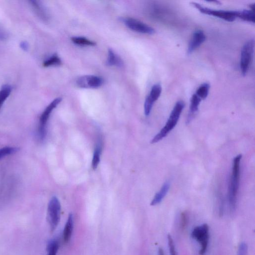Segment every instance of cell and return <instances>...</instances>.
I'll return each instance as SVG.
<instances>
[{
    "label": "cell",
    "mask_w": 255,
    "mask_h": 255,
    "mask_svg": "<svg viewBox=\"0 0 255 255\" xmlns=\"http://www.w3.org/2000/svg\"><path fill=\"white\" fill-rule=\"evenodd\" d=\"M184 106L185 104L183 101H179L176 102L166 124L160 131L154 136L151 140V143H156L162 139L175 127Z\"/></svg>",
    "instance_id": "cell-2"
},
{
    "label": "cell",
    "mask_w": 255,
    "mask_h": 255,
    "mask_svg": "<svg viewBox=\"0 0 255 255\" xmlns=\"http://www.w3.org/2000/svg\"><path fill=\"white\" fill-rule=\"evenodd\" d=\"M255 11L245 9L242 11H240L239 17L243 20L255 23Z\"/></svg>",
    "instance_id": "cell-21"
},
{
    "label": "cell",
    "mask_w": 255,
    "mask_h": 255,
    "mask_svg": "<svg viewBox=\"0 0 255 255\" xmlns=\"http://www.w3.org/2000/svg\"><path fill=\"white\" fill-rule=\"evenodd\" d=\"M167 240L170 255H177L173 239L169 234L167 235Z\"/></svg>",
    "instance_id": "cell-26"
},
{
    "label": "cell",
    "mask_w": 255,
    "mask_h": 255,
    "mask_svg": "<svg viewBox=\"0 0 255 255\" xmlns=\"http://www.w3.org/2000/svg\"><path fill=\"white\" fill-rule=\"evenodd\" d=\"M62 99L58 97L54 99L45 108L39 119L38 127V136L40 139L43 140L46 134V125L52 111L61 102Z\"/></svg>",
    "instance_id": "cell-6"
},
{
    "label": "cell",
    "mask_w": 255,
    "mask_h": 255,
    "mask_svg": "<svg viewBox=\"0 0 255 255\" xmlns=\"http://www.w3.org/2000/svg\"><path fill=\"white\" fill-rule=\"evenodd\" d=\"M242 155L238 154L233 160L232 175L230 177L228 199L230 211L234 212L236 208L240 177V163Z\"/></svg>",
    "instance_id": "cell-1"
},
{
    "label": "cell",
    "mask_w": 255,
    "mask_h": 255,
    "mask_svg": "<svg viewBox=\"0 0 255 255\" xmlns=\"http://www.w3.org/2000/svg\"><path fill=\"white\" fill-rule=\"evenodd\" d=\"M19 148L16 147L6 146L0 149V158L16 152Z\"/></svg>",
    "instance_id": "cell-24"
},
{
    "label": "cell",
    "mask_w": 255,
    "mask_h": 255,
    "mask_svg": "<svg viewBox=\"0 0 255 255\" xmlns=\"http://www.w3.org/2000/svg\"><path fill=\"white\" fill-rule=\"evenodd\" d=\"M19 46L23 51H26L29 48V44L26 41H22L19 44Z\"/></svg>",
    "instance_id": "cell-28"
},
{
    "label": "cell",
    "mask_w": 255,
    "mask_h": 255,
    "mask_svg": "<svg viewBox=\"0 0 255 255\" xmlns=\"http://www.w3.org/2000/svg\"><path fill=\"white\" fill-rule=\"evenodd\" d=\"M62 64V61L59 57L56 54H54L49 58L45 60L43 63V66L45 67L49 66H59Z\"/></svg>",
    "instance_id": "cell-20"
},
{
    "label": "cell",
    "mask_w": 255,
    "mask_h": 255,
    "mask_svg": "<svg viewBox=\"0 0 255 255\" xmlns=\"http://www.w3.org/2000/svg\"><path fill=\"white\" fill-rule=\"evenodd\" d=\"M170 186V183L168 181L165 182L160 190L154 195L150 203V205L155 206L160 203L167 193Z\"/></svg>",
    "instance_id": "cell-14"
},
{
    "label": "cell",
    "mask_w": 255,
    "mask_h": 255,
    "mask_svg": "<svg viewBox=\"0 0 255 255\" xmlns=\"http://www.w3.org/2000/svg\"><path fill=\"white\" fill-rule=\"evenodd\" d=\"M191 236L200 245V255H204L206 253L209 239V228L207 224H203L195 227Z\"/></svg>",
    "instance_id": "cell-4"
},
{
    "label": "cell",
    "mask_w": 255,
    "mask_h": 255,
    "mask_svg": "<svg viewBox=\"0 0 255 255\" xmlns=\"http://www.w3.org/2000/svg\"><path fill=\"white\" fill-rule=\"evenodd\" d=\"M101 152V145H97L93 156L92 161V167L93 170H96L98 166L100 159V154Z\"/></svg>",
    "instance_id": "cell-22"
},
{
    "label": "cell",
    "mask_w": 255,
    "mask_h": 255,
    "mask_svg": "<svg viewBox=\"0 0 255 255\" xmlns=\"http://www.w3.org/2000/svg\"><path fill=\"white\" fill-rule=\"evenodd\" d=\"M106 63L108 66H115L118 67H122L124 65L122 59L111 49L108 50Z\"/></svg>",
    "instance_id": "cell-15"
},
{
    "label": "cell",
    "mask_w": 255,
    "mask_h": 255,
    "mask_svg": "<svg viewBox=\"0 0 255 255\" xmlns=\"http://www.w3.org/2000/svg\"><path fill=\"white\" fill-rule=\"evenodd\" d=\"M61 205L58 198L53 196L49 202L47 218L51 231L55 229L60 219Z\"/></svg>",
    "instance_id": "cell-7"
},
{
    "label": "cell",
    "mask_w": 255,
    "mask_h": 255,
    "mask_svg": "<svg viewBox=\"0 0 255 255\" xmlns=\"http://www.w3.org/2000/svg\"><path fill=\"white\" fill-rule=\"evenodd\" d=\"M201 100L195 93L192 96L190 100L189 111L187 118V124H189L194 117L195 115L198 110L199 106Z\"/></svg>",
    "instance_id": "cell-13"
},
{
    "label": "cell",
    "mask_w": 255,
    "mask_h": 255,
    "mask_svg": "<svg viewBox=\"0 0 255 255\" xmlns=\"http://www.w3.org/2000/svg\"><path fill=\"white\" fill-rule=\"evenodd\" d=\"M7 38V34L2 30L0 29V39L5 40Z\"/></svg>",
    "instance_id": "cell-29"
},
{
    "label": "cell",
    "mask_w": 255,
    "mask_h": 255,
    "mask_svg": "<svg viewBox=\"0 0 255 255\" xmlns=\"http://www.w3.org/2000/svg\"><path fill=\"white\" fill-rule=\"evenodd\" d=\"M188 215L186 212H183L180 216V225L182 230H184L187 225L188 222Z\"/></svg>",
    "instance_id": "cell-25"
},
{
    "label": "cell",
    "mask_w": 255,
    "mask_h": 255,
    "mask_svg": "<svg viewBox=\"0 0 255 255\" xmlns=\"http://www.w3.org/2000/svg\"><path fill=\"white\" fill-rule=\"evenodd\" d=\"M120 20L128 28L137 32L151 35L155 30L145 23L131 17H121Z\"/></svg>",
    "instance_id": "cell-8"
},
{
    "label": "cell",
    "mask_w": 255,
    "mask_h": 255,
    "mask_svg": "<svg viewBox=\"0 0 255 255\" xmlns=\"http://www.w3.org/2000/svg\"><path fill=\"white\" fill-rule=\"evenodd\" d=\"M59 248V244L55 240L50 241L47 247V255H56Z\"/></svg>",
    "instance_id": "cell-23"
},
{
    "label": "cell",
    "mask_w": 255,
    "mask_h": 255,
    "mask_svg": "<svg viewBox=\"0 0 255 255\" xmlns=\"http://www.w3.org/2000/svg\"><path fill=\"white\" fill-rule=\"evenodd\" d=\"M255 47V41L250 39L242 47L241 54L240 68L243 76H245L251 65Z\"/></svg>",
    "instance_id": "cell-5"
},
{
    "label": "cell",
    "mask_w": 255,
    "mask_h": 255,
    "mask_svg": "<svg viewBox=\"0 0 255 255\" xmlns=\"http://www.w3.org/2000/svg\"><path fill=\"white\" fill-rule=\"evenodd\" d=\"M71 41L75 44L81 46H93L96 45V43L94 41L81 36L72 37L71 38Z\"/></svg>",
    "instance_id": "cell-17"
},
{
    "label": "cell",
    "mask_w": 255,
    "mask_h": 255,
    "mask_svg": "<svg viewBox=\"0 0 255 255\" xmlns=\"http://www.w3.org/2000/svg\"><path fill=\"white\" fill-rule=\"evenodd\" d=\"M161 91L162 87L159 84H154L152 87L144 102V111L145 116H148L150 114L153 105L160 97Z\"/></svg>",
    "instance_id": "cell-9"
},
{
    "label": "cell",
    "mask_w": 255,
    "mask_h": 255,
    "mask_svg": "<svg viewBox=\"0 0 255 255\" xmlns=\"http://www.w3.org/2000/svg\"><path fill=\"white\" fill-rule=\"evenodd\" d=\"M206 40V35L204 32L198 30L194 32L189 43L187 54H190L199 47Z\"/></svg>",
    "instance_id": "cell-11"
},
{
    "label": "cell",
    "mask_w": 255,
    "mask_h": 255,
    "mask_svg": "<svg viewBox=\"0 0 255 255\" xmlns=\"http://www.w3.org/2000/svg\"><path fill=\"white\" fill-rule=\"evenodd\" d=\"M158 255H164L163 250L161 248L158 249Z\"/></svg>",
    "instance_id": "cell-30"
},
{
    "label": "cell",
    "mask_w": 255,
    "mask_h": 255,
    "mask_svg": "<svg viewBox=\"0 0 255 255\" xmlns=\"http://www.w3.org/2000/svg\"><path fill=\"white\" fill-rule=\"evenodd\" d=\"M29 2L34 11L39 18L44 21L48 20L49 18L48 13L41 1L32 0H30Z\"/></svg>",
    "instance_id": "cell-12"
},
{
    "label": "cell",
    "mask_w": 255,
    "mask_h": 255,
    "mask_svg": "<svg viewBox=\"0 0 255 255\" xmlns=\"http://www.w3.org/2000/svg\"><path fill=\"white\" fill-rule=\"evenodd\" d=\"M191 3L202 13L212 15L228 21H233L239 16L240 11L213 9L196 2H191Z\"/></svg>",
    "instance_id": "cell-3"
},
{
    "label": "cell",
    "mask_w": 255,
    "mask_h": 255,
    "mask_svg": "<svg viewBox=\"0 0 255 255\" xmlns=\"http://www.w3.org/2000/svg\"><path fill=\"white\" fill-rule=\"evenodd\" d=\"M210 85L207 83L201 84L197 89L195 94L201 99H205L208 95Z\"/></svg>",
    "instance_id": "cell-19"
},
{
    "label": "cell",
    "mask_w": 255,
    "mask_h": 255,
    "mask_svg": "<svg viewBox=\"0 0 255 255\" xmlns=\"http://www.w3.org/2000/svg\"><path fill=\"white\" fill-rule=\"evenodd\" d=\"M12 90V87L8 84L2 85L0 90V109L3 103L10 95Z\"/></svg>",
    "instance_id": "cell-18"
},
{
    "label": "cell",
    "mask_w": 255,
    "mask_h": 255,
    "mask_svg": "<svg viewBox=\"0 0 255 255\" xmlns=\"http://www.w3.org/2000/svg\"><path fill=\"white\" fill-rule=\"evenodd\" d=\"M102 78L95 75H84L76 80L77 85L81 88H97L103 84Z\"/></svg>",
    "instance_id": "cell-10"
},
{
    "label": "cell",
    "mask_w": 255,
    "mask_h": 255,
    "mask_svg": "<svg viewBox=\"0 0 255 255\" xmlns=\"http://www.w3.org/2000/svg\"><path fill=\"white\" fill-rule=\"evenodd\" d=\"M248 253V246L246 243H241L238 248L237 255H247Z\"/></svg>",
    "instance_id": "cell-27"
},
{
    "label": "cell",
    "mask_w": 255,
    "mask_h": 255,
    "mask_svg": "<svg viewBox=\"0 0 255 255\" xmlns=\"http://www.w3.org/2000/svg\"><path fill=\"white\" fill-rule=\"evenodd\" d=\"M73 227V217L72 214L69 215L63 231V239L65 243L70 240Z\"/></svg>",
    "instance_id": "cell-16"
}]
</instances>
